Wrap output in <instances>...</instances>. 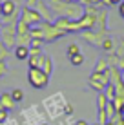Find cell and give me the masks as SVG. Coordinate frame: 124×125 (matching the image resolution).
Returning <instances> with one entry per match:
<instances>
[{
  "instance_id": "cell-10",
  "label": "cell",
  "mask_w": 124,
  "mask_h": 125,
  "mask_svg": "<svg viewBox=\"0 0 124 125\" xmlns=\"http://www.w3.org/2000/svg\"><path fill=\"white\" fill-rule=\"evenodd\" d=\"M0 6H2V18H7V16H11V15H15V13L20 11L15 0H2Z\"/></svg>"
},
{
  "instance_id": "cell-42",
  "label": "cell",
  "mask_w": 124,
  "mask_h": 125,
  "mask_svg": "<svg viewBox=\"0 0 124 125\" xmlns=\"http://www.w3.org/2000/svg\"><path fill=\"white\" fill-rule=\"evenodd\" d=\"M40 125H49V123H40Z\"/></svg>"
},
{
  "instance_id": "cell-29",
  "label": "cell",
  "mask_w": 124,
  "mask_h": 125,
  "mask_svg": "<svg viewBox=\"0 0 124 125\" xmlns=\"http://www.w3.org/2000/svg\"><path fill=\"white\" fill-rule=\"evenodd\" d=\"M42 53V47H29V56H40Z\"/></svg>"
},
{
  "instance_id": "cell-44",
  "label": "cell",
  "mask_w": 124,
  "mask_h": 125,
  "mask_svg": "<svg viewBox=\"0 0 124 125\" xmlns=\"http://www.w3.org/2000/svg\"><path fill=\"white\" fill-rule=\"evenodd\" d=\"M0 42H2V40H0Z\"/></svg>"
},
{
  "instance_id": "cell-4",
  "label": "cell",
  "mask_w": 124,
  "mask_h": 125,
  "mask_svg": "<svg viewBox=\"0 0 124 125\" xmlns=\"http://www.w3.org/2000/svg\"><path fill=\"white\" fill-rule=\"evenodd\" d=\"M80 36L84 38V42L93 47H102V42L110 36V31H99V29H93V31H84L80 33Z\"/></svg>"
},
{
  "instance_id": "cell-45",
  "label": "cell",
  "mask_w": 124,
  "mask_h": 125,
  "mask_svg": "<svg viewBox=\"0 0 124 125\" xmlns=\"http://www.w3.org/2000/svg\"><path fill=\"white\" fill-rule=\"evenodd\" d=\"M0 125H2V123H0Z\"/></svg>"
},
{
  "instance_id": "cell-1",
  "label": "cell",
  "mask_w": 124,
  "mask_h": 125,
  "mask_svg": "<svg viewBox=\"0 0 124 125\" xmlns=\"http://www.w3.org/2000/svg\"><path fill=\"white\" fill-rule=\"evenodd\" d=\"M48 6L57 16H66L71 20H79L84 15V7L80 4H73L68 0H48Z\"/></svg>"
},
{
  "instance_id": "cell-6",
  "label": "cell",
  "mask_w": 124,
  "mask_h": 125,
  "mask_svg": "<svg viewBox=\"0 0 124 125\" xmlns=\"http://www.w3.org/2000/svg\"><path fill=\"white\" fill-rule=\"evenodd\" d=\"M88 85H89V89H93V91H97V93H104L106 87L110 85V78L104 73H95L93 71L91 74H89V78H88Z\"/></svg>"
},
{
  "instance_id": "cell-16",
  "label": "cell",
  "mask_w": 124,
  "mask_h": 125,
  "mask_svg": "<svg viewBox=\"0 0 124 125\" xmlns=\"http://www.w3.org/2000/svg\"><path fill=\"white\" fill-rule=\"evenodd\" d=\"M93 71L95 73H108L110 71V63H108V60H106L104 56L97 60V63H95V67H93Z\"/></svg>"
},
{
  "instance_id": "cell-3",
  "label": "cell",
  "mask_w": 124,
  "mask_h": 125,
  "mask_svg": "<svg viewBox=\"0 0 124 125\" xmlns=\"http://www.w3.org/2000/svg\"><path fill=\"white\" fill-rule=\"evenodd\" d=\"M16 24H4L2 31H0V40H2V44L11 51L16 47Z\"/></svg>"
},
{
  "instance_id": "cell-22",
  "label": "cell",
  "mask_w": 124,
  "mask_h": 125,
  "mask_svg": "<svg viewBox=\"0 0 124 125\" xmlns=\"http://www.w3.org/2000/svg\"><path fill=\"white\" fill-rule=\"evenodd\" d=\"M69 62H71V65H73V67H80V65L84 63V54H82V53L75 54V56L69 58Z\"/></svg>"
},
{
  "instance_id": "cell-12",
  "label": "cell",
  "mask_w": 124,
  "mask_h": 125,
  "mask_svg": "<svg viewBox=\"0 0 124 125\" xmlns=\"http://www.w3.org/2000/svg\"><path fill=\"white\" fill-rule=\"evenodd\" d=\"M38 69H42L48 76H51V74H53V58L44 53V54H42V62H40V67H38Z\"/></svg>"
},
{
  "instance_id": "cell-40",
  "label": "cell",
  "mask_w": 124,
  "mask_h": 125,
  "mask_svg": "<svg viewBox=\"0 0 124 125\" xmlns=\"http://www.w3.org/2000/svg\"><path fill=\"white\" fill-rule=\"evenodd\" d=\"M122 82H124V71H122Z\"/></svg>"
},
{
  "instance_id": "cell-38",
  "label": "cell",
  "mask_w": 124,
  "mask_h": 125,
  "mask_svg": "<svg viewBox=\"0 0 124 125\" xmlns=\"http://www.w3.org/2000/svg\"><path fill=\"white\" fill-rule=\"evenodd\" d=\"M2 27H4V22H2V20H0V31H2Z\"/></svg>"
},
{
  "instance_id": "cell-35",
  "label": "cell",
  "mask_w": 124,
  "mask_h": 125,
  "mask_svg": "<svg viewBox=\"0 0 124 125\" xmlns=\"http://www.w3.org/2000/svg\"><path fill=\"white\" fill-rule=\"evenodd\" d=\"M110 2H111V6H121L122 0H110Z\"/></svg>"
},
{
  "instance_id": "cell-28",
  "label": "cell",
  "mask_w": 124,
  "mask_h": 125,
  "mask_svg": "<svg viewBox=\"0 0 124 125\" xmlns=\"http://www.w3.org/2000/svg\"><path fill=\"white\" fill-rule=\"evenodd\" d=\"M9 53H11V49H7V47L4 45L2 42H0V60H7Z\"/></svg>"
},
{
  "instance_id": "cell-31",
  "label": "cell",
  "mask_w": 124,
  "mask_h": 125,
  "mask_svg": "<svg viewBox=\"0 0 124 125\" xmlns=\"http://www.w3.org/2000/svg\"><path fill=\"white\" fill-rule=\"evenodd\" d=\"M7 118H9V113H7V111L6 109H0V123H6L7 122Z\"/></svg>"
},
{
  "instance_id": "cell-8",
  "label": "cell",
  "mask_w": 124,
  "mask_h": 125,
  "mask_svg": "<svg viewBox=\"0 0 124 125\" xmlns=\"http://www.w3.org/2000/svg\"><path fill=\"white\" fill-rule=\"evenodd\" d=\"M53 24L57 25V27L60 29V31H64L66 34H71V33H80V29H79V24H77V20L66 18V16H57Z\"/></svg>"
},
{
  "instance_id": "cell-26",
  "label": "cell",
  "mask_w": 124,
  "mask_h": 125,
  "mask_svg": "<svg viewBox=\"0 0 124 125\" xmlns=\"http://www.w3.org/2000/svg\"><path fill=\"white\" fill-rule=\"evenodd\" d=\"M106 114H108V120H111L115 114H117V107H115L113 102H108V105H106Z\"/></svg>"
},
{
  "instance_id": "cell-39",
  "label": "cell",
  "mask_w": 124,
  "mask_h": 125,
  "mask_svg": "<svg viewBox=\"0 0 124 125\" xmlns=\"http://www.w3.org/2000/svg\"><path fill=\"white\" fill-rule=\"evenodd\" d=\"M93 125H102V123H99V122H97V123H93Z\"/></svg>"
},
{
  "instance_id": "cell-5",
  "label": "cell",
  "mask_w": 124,
  "mask_h": 125,
  "mask_svg": "<svg viewBox=\"0 0 124 125\" xmlns=\"http://www.w3.org/2000/svg\"><path fill=\"white\" fill-rule=\"evenodd\" d=\"M40 27H42V31H44V42H49V44L66 36V33L60 31L53 22H46L44 20V22H40Z\"/></svg>"
},
{
  "instance_id": "cell-17",
  "label": "cell",
  "mask_w": 124,
  "mask_h": 125,
  "mask_svg": "<svg viewBox=\"0 0 124 125\" xmlns=\"http://www.w3.org/2000/svg\"><path fill=\"white\" fill-rule=\"evenodd\" d=\"M104 53H108V54H111V53H115V38H111V36H108L104 42H102V47H100Z\"/></svg>"
},
{
  "instance_id": "cell-25",
  "label": "cell",
  "mask_w": 124,
  "mask_h": 125,
  "mask_svg": "<svg viewBox=\"0 0 124 125\" xmlns=\"http://www.w3.org/2000/svg\"><path fill=\"white\" fill-rule=\"evenodd\" d=\"M66 53H68V56H75V54H79L80 53V47H79V44H69L68 45V49H66Z\"/></svg>"
},
{
  "instance_id": "cell-11",
  "label": "cell",
  "mask_w": 124,
  "mask_h": 125,
  "mask_svg": "<svg viewBox=\"0 0 124 125\" xmlns=\"http://www.w3.org/2000/svg\"><path fill=\"white\" fill-rule=\"evenodd\" d=\"M35 9L40 13V16H42V20H46V22H51V9H49V6H48V0H40V2L37 4V7Z\"/></svg>"
},
{
  "instance_id": "cell-21",
  "label": "cell",
  "mask_w": 124,
  "mask_h": 125,
  "mask_svg": "<svg viewBox=\"0 0 124 125\" xmlns=\"http://www.w3.org/2000/svg\"><path fill=\"white\" fill-rule=\"evenodd\" d=\"M42 54H44V53H42ZM42 54H40V56H29V58H28V65H29V69L40 67V62H42Z\"/></svg>"
},
{
  "instance_id": "cell-37",
  "label": "cell",
  "mask_w": 124,
  "mask_h": 125,
  "mask_svg": "<svg viewBox=\"0 0 124 125\" xmlns=\"http://www.w3.org/2000/svg\"><path fill=\"white\" fill-rule=\"evenodd\" d=\"M68 2H73V4H80L82 0H68Z\"/></svg>"
},
{
  "instance_id": "cell-13",
  "label": "cell",
  "mask_w": 124,
  "mask_h": 125,
  "mask_svg": "<svg viewBox=\"0 0 124 125\" xmlns=\"http://www.w3.org/2000/svg\"><path fill=\"white\" fill-rule=\"evenodd\" d=\"M0 102H2V107L7 111V113H9V111H13V109H15V105H16V102L13 100V96H11V91L0 94Z\"/></svg>"
},
{
  "instance_id": "cell-7",
  "label": "cell",
  "mask_w": 124,
  "mask_h": 125,
  "mask_svg": "<svg viewBox=\"0 0 124 125\" xmlns=\"http://www.w3.org/2000/svg\"><path fill=\"white\" fill-rule=\"evenodd\" d=\"M20 20H24L26 24H29L33 27V25H40V22H44L40 16V13L37 9H31V7L24 6L22 9H20Z\"/></svg>"
},
{
  "instance_id": "cell-20",
  "label": "cell",
  "mask_w": 124,
  "mask_h": 125,
  "mask_svg": "<svg viewBox=\"0 0 124 125\" xmlns=\"http://www.w3.org/2000/svg\"><path fill=\"white\" fill-rule=\"evenodd\" d=\"M115 54L124 58V38H115Z\"/></svg>"
},
{
  "instance_id": "cell-33",
  "label": "cell",
  "mask_w": 124,
  "mask_h": 125,
  "mask_svg": "<svg viewBox=\"0 0 124 125\" xmlns=\"http://www.w3.org/2000/svg\"><path fill=\"white\" fill-rule=\"evenodd\" d=\"M64 113H66L68 116H71V114H73V107H71L69 103H68V105H66V111H64Z\"/></svg>"
},
{
  "instance_id": "cell-30",
  "label": "cell",
  "mask_w": 124,
  "mask_h": 125,
  "mask_svg": "<svg viewBox=\"0 0 124 125\" xmlns=\"http://www.w3.org/2000/svg\"><path fill=\"white\" fill-rule=\"evenodd\" d=\"M6 73H7V63H6V60H0V78H4Z\"/></svg>"
},
{
  "instance_id": "cell-36",
  "label": "cell",
  "mask_w": 124,
  "mask_h": 125,
  "mask_svg": "<svg viewBox=\"0 0 124 125\" xmlns=\"http://www.w3.org/2000/svg\"><path fill=\"white\" fill-rule=\"evenodd\" d=\"M75 125H88V122H84V120H77Z\"/></svg>"
},
{
  "instance_id": "cell-9",
  "label": "cell",
  "mask_w": 124,
  "mask_h": 125,
  "mask_svg": "<svg viewBox=\"0 0 124 125\" xmlns=\"http://www.w3.org/2000/svg\"><path fill=\"white\" fill-rule=\"evenodd\" d=\"M108 18H110V9L108 7H100L99 15H97V27L99 31H108Z\"/></svg>"
},
{
  "instance_id": "cell-15",
  "label": "cell",
  "mask_w": 124,
  "mask_h": 125,
  "mask_svg": "<svg viewBox=\"0 0 124 125\" xmlns=\"http://www.w3.org/2000/svg\"><path fill=\"white\" fill-rule=\"evenodd\" d=\"M121 82H122V71L117 69V67H111L110 69V83L117 85V83H121Z\"/></svg>"
},
{
  "instance_id": "cell-41",
  "label": "cell",
  "mask_w": 124,
  "mask_h": 125,
  "mask_svg": "<svg viewBox=\"0 0 124 125\" xmlns=\"http://www.w3.org/2000/svg\"><path fill=\"white\" fill-rule=\"evenodd\" d=\"M0 109H4V107H2V102H0Z\"/></svg>"
},
{
  "instance_id": "cell-19",
  "label": "cell",
  "mask_w": 124,
  "mask_h": 125,
  "mask_svg": "<svg viewBox=\"0 0 124 125\" xmlns=\"http://www.w3.org/2000/svg\"><path fill=\"white\" fill-rule=\"evenodd\" d=\"M31 40H42L44 42V31H42L40 25H33L31 27ZM46 44V42H44Z\"/></svg>"
},
{
  "instance_id": "cell-27",
  "label": "cell",
  "mask_w": 124,
  "mask_h": 125,
  "mask_svg": "<svg viewBox=\"0 0 124 125\" xmlns=\"http://www.w3.org/2000/svg\"><path fill=\"white\" fill-rule=\"evenodd\" d=\"M104 94L108 96V100H110V102H113V98H115V85H113V83H110L108 87H106Z\"/></svg>"
},
{
  "instance_id": "cell-14",
  "label": "cell",
  "mask_w": 124,
  "mask_h": 125,
  "mask_svg": "<svg viewBox=\"0 0 124 125\" xmlns=\"http://www.w3.org/2000/svg\"><path fill=\"white\" fill-rule=\"evenodd\" d=\"M13 53H15V58L20 60V62H28L29 58V47L28 45H16L15 49H13Z\"/></svg>"
},
{
  "instance_id": "cell-43",
  "label": "cell",
  "mask_w": 124,
  "mask_h": 125,
  "mask_svg": "<svg viewBox=\"0 0 124 125\" xmlns=\"http://www.w3.org/2000/svg\"><path fill=\"white\" fill-rule=\"evenodd\" d=\"M0 2H2V0H0Z\"/></svg>"
},
{
  "instance_id": "cell-32",
  "label": "cell",
  "mask_w": 124,
  "mask_h": 125,
  "mask_svg": "<svg viewBox=\"0 0 124 125\" xmlns=\"http://www.w3.org/2000/svg\"><path fill=\"white\" fill-rule=\"evenodd\" d=\"M38 2H40V0H26V6H28V7H31V9H35Z\"/></svg>"
},
{
  "instance_id": "cell-23",
  "label": "cell",
  "mask_w": 124,
  "mask_h": 125,
  "mask_svg": "<svg viewBox=\"0 0 124 125\" xmlns=\"http://www.w3.org/2000/svg\"><path fill=\"white\" fill-rule=\"evenodd\" d=\"M82 7H102V0H82Z\"/></svg>"
},
{
  "instance_id": "cell-18",
  "label": "cell",
  "mask_w": 124,
  "mask_h": 125,
  "mask_svg": "<svg viewBox=\"0 0 124 125\" xmlns=\"http://www.w3.org/2000/svg\"><path fill=\"white\" fill-rule=\"evenodd\" d=\"M18 34H31V25L26 24L24 20H18V24H16V36Z\"/></svg>"
},
{
  "instance_id": "cell-24",
  "label": "cell",
  "mask_w": 124,
  "mask_h": 125,
  "mask_svg": "<svg viewBox=\"0 0 124 125\" xmlns=\"http://www.w3.org/2000/svg\"><path fill=\"white\" fill-rule=\"evenodd\" d=\"M11 96H13V100H15L16 103H20V102L24 100V91L16 87V89H13V91H11Z\"/></svg>"
},
{
  "instance_id": "cell-2",
  "label": "cell",
  "mask_w": 124,
  "mask_h": 125,
  "mask_svg": "<svg viewBox=\"0 0 124 125\" xmlns=\"http://www.w3.org/2000/svg\"><path fill=\"white\" fill-rule=\"evenodd\" d=\"M49 78L51 76H48L42 69H29L28 71V82H29V85H31L33 89H44V87H48V83H49Z\"/></svg>"
},
{
  "instance_id": "cell-34",
  "label": "cell",
  "mask_w": 124,
  "mask_h": 125,
  "mask_svg": "<svg viewBox=\"0 0 124 125\" xmlns=\"http://www.w3.org/2000/svg\"><path fill=\"white\" fill-rule=\"evenodd\" d=\"M119 15H121L122 18H124V0H122V4H121V6H119Z\"/></svg>"
}]
</instances>
